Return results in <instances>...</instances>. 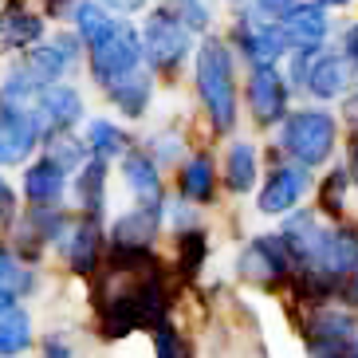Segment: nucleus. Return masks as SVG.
<instances>
[{
    "mask_svg": "<svg viewBox=\"0 0 358 358\" xmlns=\"http://www.w3.org/2000/svg\"><path fill=\"white\" fill-rule=\"evenodd\" d=\"M256 181V150L248 142H236L229 150V189L236 193H248Z\"/></svg>",
    "mask_w": 358,
    "mask_h": 358,
    "instance_id": "18",
    "label": "nucleus"
},
{
    "mask_svg": "<svg viewBox=\"0 0 358 358\" xmlns=\"http://www.w3.org/2000/svg\"><path fill=\"white\" fill-rule=\"evenodd\" d=\"M158 224H162V205H138L110 229V244L115 248H154Z\"/></svg>",
    "mask_w": 358,
    "mask_h": 358,
    "instance_id": "8",
    "label": "nucleus"
},
{
    "mask_svg": "<svg viewBox=\"0 0 358 358\" xmlns=\"http://www.w3.org/2000/svg\"><path fill=\"white\" fill-rule=\"evenodd\" d=\"M236 268H241L244 280H252V284H260V287L292 284V275H295V260H292V252H287V244L280 241V232L252 241L241 252V264H236Z\"/></svg>",
    "mask_w": 358,
    "mask_h": 358,
    "instance_id": "3",
    "label": "nucleus"
},
{
    "mask_svg": "<svg viewBox=\"0 0 358 358\" xmlns=\"http://www.w3.org/2000/svg\"><path fill=\"white\" fill-rule=\"evenodd\" d=\"M40 138V115L8 106L0 115V162H20Z\"/></svg>",
    "mask_w": 358,
    "mask_h": 358,
    "instance_id": "6",
    "label": "nucleus"
},
{
    "mask_svg": "<svg viewBox=\"0 0 358 358\" xmlns=\"http://www.w3.org/2000/svg\"><path fill=\"white\" fill-rule=\"evenodd\" d=\"M64 181H67V169L55 166L52 158H43L24 173V189H28V201H32V205L52 209V205H59V197H64Z\"/></svg>",
    "mask_w": 358,
    "mask_h": 358,
    "instance_id": "11",
    "label": "nucleus"
},
{
    "mask_svg": "<svg viewBox=\"0 0 358 358\" xmlns=\"http://www.w3.org/2000/svg\"><path fill=\"white\" fill-rule=\"evenodd\" d=\"M122 173H127V185H130L138 205H162V178H158L154 158H146V154H127Z\"/></svg>",
    "mask_w": 358,
    "mask_h": 358,
    "instance_id": "12",
    "label": "nucleus"
},
{
    "mask_svg": "<svg viewBox=\"0 0 358 358\" xmlns=\"http://www.w3.org/2000/svg\"><path fill=\"white\" fill-rule=\"evenodd\" d=\"M87 134H91V146H95L99 154H115V150L127 146V138L118 134L110 122H103V118H99V122H91V130H87Z\"/></svg>",
    "mask_w": 358,
    "mask_h": 358,
    "instance_id": "27",
    "label": "nucleus"
},
{
    "mask_svg": "<svg viewBox=\"0 0 358 358\" xmlns=\"http://www.w3.org/2000/svg\"><path fill=\"white\" fill-rule=\"evenodd\" d=\"M197 83L205 103L213 106L217 127L229 130L232 127V75H229V55L221 43H205L197 59Z\"/></svg>",
    "mask_w": 358,
    "mask_h": 358,
    "instance_id": "4",
    "label": "nucleus"
},
{
    "mask_svg": "<svg viewBox=\"0 0 358 358\" xmlns=\"http://www.w3.org/2000/svg\"><path fill=\"white\" fill-rule=\"evenodd\" d=\"M40 358H71V347H67L64 338H43V355Z\"/></svg>",
    "mask_w": 358,
    "mask_h": 358,
    "instance_id": "28",
    "label": "nucleus"
},
{
    "mask_svg": "<svg viewBox=\"0 0 358 358\" xmlns=\"http://www.w3.org/2000/svg\"><path fill=\"white\" fill-rule=\"evenodd\" d=\"M343 358H358V335H355V343L347 347V355H343Z\"/></svg>",
    "mask_w": 358,
    "mask_h": 358,
    "instance_id": "31",
    "label": "nucleus"
},
{
    "mask_svg": "<svg viewBox=\"0 0 358 358\" xmlns=\"http://www.w3.org/2000/svg\"><path fill=\"white\" fill-rule=\"evenodd\" d=\"M146 95H150V83L142 75H122V87H115V99L127 106V115H142V106H146Z\"/></svg>",
    "mask_w": 358,
    "mask_h": 358,
    "instance_id": "25",
    "label": "nucleus"
},
{
    "mask_svg": "<svg viewBox=\"0 0 358 358\" xmlns=\"http://www.w3.org/2000/svg\"><path fill=\"white\" fill-rule=\"evenodd\" d=\"M213 189H217L213 162L209 158H193L189 166H185V173H181V193H185L189 201H197V205H205V201H213Z\"/></svg>",
    "mask_w": 358,
    "mask_h": 358,
    "instance_id": "16",
    "label": "nucleus"
},
{
    "mask_svg": "<svg viewBox=\"0 0 358 358\" xmlns=\"http://www.w3.org/2000/svg\"><path fill=\"white\" fill-rule=\"evenodd\" d=\"M280 142H284V150L292 158H299L303 166H319V162L331 154V146H335V122H331L323 110H299V115L287 118Z\"/></svg>",
    "mask_w": 358,
    "mask_h": 358,
    "instance_id": "1",
    "label": "nucleus"
},
{
    "mask_svg": "<svg viewBox=\"0 0 358 358\" xmlns=\"http://www.w3.org/2000/svg\"><path fill=\"white\" fill-rule=\"evenodd\" d=\"M0 287H8L12 295H24L36 287V275L32 268L20 260V256H12L4 244H0Z\"/></svg>",
    "mask_w": 358,
    "mask_h": 358,
    "instance_id": "19",
    "label": "nucleus"
},
{
    "mask_svg": "<svg viewBox=\"0 0 358 358\" xmlns=\"http://www.w3.org/2000/svg\"><path fill=\"white\" fill-rule=\"evenodd\" d=\"M118 8H138V4H142V0H115Z\"/></svg>",
    "mask_w": 358,
    "mask_h": 358,
    "instance_id": "32",
    "label": "nucleus"
},
{
    "mask_svg": "<svg viewBox=\"0 0 358 358\" xmlns=\"http://www.w3.org/2000/svg\"><path fill=\"white\" fill-rule=\"evenodd\" d=\"M79 28H83L87 43H91V48H95L99 40H106V36L115 32L118 24L110 20V16H106L103 8H95V4H83V8H79Z\"/></svg>",
    "mask_w": 358,
    "mask_h": 358,
    "instance_id": "24",
    "label": "nucleus"
},
{
    "mask_svg": "<svg viewBox=\"0 0 358 358\" xmlns=\"http://www.w3.org/2000/svg\"><path fill=\"white\" fill-rule=\"evenodd\" d=\"M311 91H319V95H338L343 91V59L323 55L315 64V71H311Z\"/></svg>",
    "mask_w": 358,
    "mask_h": 358,
    "instance_id": "23",
    "label": "nucleus"
},
{
    "mask_svg": "<svg viewBox=\"0 0 358 358\" xmlns=\"http://www.w3.org/2000/svg\"><path fill=\"white\" fill-rule=\"evenodd\" d=\"M32 347V319L12 303L8 311H0V358H16Z\"/></svg>",
    "mask_w": 358,
    "mask_h": 358,
    "instance_id": "14",
    "label": "nucleus"
},
{
    "mask_svg": "<svg viewBox=\"0 0 358 358\" xmlns=\"http://www.w3.org/2000/svg\"><path fill=\"white\" fill-rule=\"evenodd\" d=\"M150 335H154V358H193L189 343H185L181 331L178 327H169L166 319L150 327Z\"/></svg>",
    "mask_w": 358,
    "mask_h": 358,
    "instance_id": "21",
    "label": "nucleus"
},
{
    "mask_svg": "<svg viewBox=\"0 0 358 358\" xmlns=\"http://www.w3.org/2000/svg\"><path fill=\"white\" fill-rule=\"evenodd\" d=\"M134 59H138V48H134V36H130L127 28H115L106 40L95 43V71H99L103 83L122 79V75L134 67Z\"/></svg>",
    "mask_w": 358,
    "mask_h": 358,
    "instance_id": "7",
    "label": "nucleus"
},
{
    "mask_svg": "<svg viewBox=\"0 0 358 358\" xmlns=\"http://www.w3.org/2000/svg\"><path fill=\"white\" fill-rule=\"evenodd\" d=\"M12 303H16V295H12L8 287H0V311H8Z\"/></svg>",
    "mask_w": 358,
    "mask_h": 358,
    "instance_id": "30",
    "label": "nucleus"
},
{
    "mask_svg": "<svg viewBox=\"0 0 358 358\" xmlns=\"http://www.w3.org/2000/svg\"><path fill=\"white\" fill-rule=\"evenodd\" d=\"M40 36V20L20 8H8V16H0V48H24Z\"/></svg>",
    "mask_w": 358,
    "mask_h": 358,
    "instance_id": "17",
    "label": "nucleus"
},
{
    "mask_svg": "<svg viewBox=\"0 0 358 358\" xmlns=\"http://www.w3.org/2000/svg\"><path fill=\"white\" fill-rule=\"evenodd\" d=\"M347 55H350V64L358 67V28L350 32V40H347Z\"/></svg>",
    "mask_w": 358,
    "mask_h": 358,
    "instance_id": "29",
    "label": "nucleus"
},
{
    "mask_svg": "<svg viewBox=\"0 0 358 358\" xmlns=\"http://www.w3.org/2000/svg\"><path fill=\"white\" fill-rule=\"evenodd\" d=\"M358 335V319L343 307H315L307 319V355L311 358H343Z\"/></svg>",
    "mask_w": 358,
    "mask_h": 358,
    "instance_id": "2",
    "label": "nucleus"
},
{
    "mask_svg": "<svg viewBox=\"0 0 358 358\" xmlns=\"http://www.w3.org/2000/svg\"><path fill=\"white\" fill-rule=\"evenodd\" d=\"M75 64V40H59V43H48L32 55V67L43 75V79H55L64 67Z\"/></svg>",
    "mask_w": 358,
    "mask_h": 358,
    "instance_id": "20",
    "label": "nucleus"
},
{
    "mask_svg": "<svg viewBox=\"0 0 358 358\" xmlns=\"http://www.w3.org/2000/svg\"><path fill=\"white\" fill-rule=\"evenodd\" d=\"M303 193H307L303 169L284 166V169H275L272 178H268V185H264V193H260V209L264 213H287V209L299 205Z\"/></svg>",
    "mask_w": 358,
    "mask_h": 358,
    "instance_id": "10",
    "label": "nucleus"
},
{
    "mask_svg": "<svg viewBox=\"0 0 358 358\" xmlns=\"http://www.w3.org/2000/svg\"><path fill=\"white\" fill-rule=\"evenodd\" d=\"M248 95H252V106H256V118L260 122H272V118L284 115V79H275V71H268V67L256 71Z\"/></svg>",
    "mask_w": 358,
    "mask_h": 358,
    "instance_id": "13",
    "label": "nucleus"
},
{
    "mask_svg": "<svg viewBox=\"0 0 358 358\" xmlns=\"http://www.w3.org/2000/svg\"><path fill=\"white\" fill-rule=\"evenodd\" d=\"M327 4H343V0H327Z\"/></svg>",
    "mask_w": 358,
    "mask_h": 358,
    "instance_id": "33",
    "label": "nucleus"
},
{
    "mask_svg": "<svg viewBox=\"0 0 358 358\" xmlns=\"http://www.w3.org/2000/svg\"><path fill=\"white\" fill-rule=\"evenodd\" d=\"M103 189H106V166H103V158H95V162H87L79 181H75V197L83 205V217H99L103 213V201H106Z\"/></svg>",
    "mask_w": 358,
    "mask_h": 358,
    "instance_id": "15",
    "label": "nucleus"
},
{
    "mask_svg": "<svg viewBox=\"0 0 358 358\" xmlns=\"http://www.w3.org/2000/svg\"><path fill=\"white\" fill-rule=\"evenodd\" d=\"M150 55H154V64L169 67L173 59H181L185 55V48H189V36H185V24L173 20L169 12H158L154 20H150Z\"/></svg>",
    "mask_w": 358,
    "mask_h": 358,
    "instance_id": "9",
    "label": "nucleus"
},
{
    "mask_svg": "<svg viewBox=\"0 0 358 358\" xmlns=\"http://www.w3.org/2000/svg\"><path fill=\"white\" fill-rule=\"evenodd\" d=\"M205 236L201 232H181V275H197L201 272V264H205Z\"/></svg>",
    "mask_w": 358,
    "mask_h": 358,
    "instance_id": "26",
    "label": "nucleus"
},
{
    "mask_svg": "<svg viewBox=\"0 0 358 358\" xmlns=\"http://www.w3.org/2000/svg\"><path fill=\"white\" fill-rule=\"evenodd\" d=\"M43 110L52 122H75L79 118V99H75L71 87H48V95H43Z\"/></svg>",
    "mask_w": 358,
    "mask_h": 358,
    "instance_id": "22",
    "label": "nucleus"
},
{
    "mask_svg": "<svg viewBox=\"0 0 358 358\" xmlns=\"http://www.w3.org/2000/svg\"><path fill=\"white\" fill-rule=\"evenodd\" d=\"M59 248L64 260L71 264V272H95L99 252H103V232H99V217H83V221H67L59 232Z\"/></svg>",
    "mask_w": 358,
    "mask_h": 358,
    "instance_id": "5",
    "label": "nucleus"
}]
</instances>
